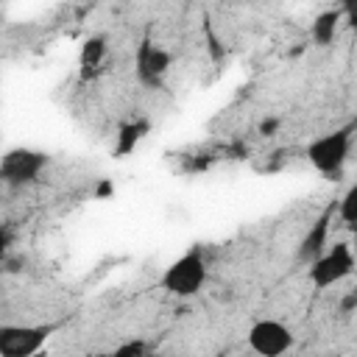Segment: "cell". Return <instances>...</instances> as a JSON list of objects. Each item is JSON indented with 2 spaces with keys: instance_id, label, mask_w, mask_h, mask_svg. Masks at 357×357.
Listing matches in <instances>:
<instances>
[{
  "instance_id": "cell-11",
  "label": "cell",
  "mask_w": 357,
  "mask_h": 357,
  "mask_svg": "<svg viewBox=\"0 0 357 357\" xmlns=\"http://www.w3.org/2000/svg\"><path fill=\"white\" fill-rule=\"evenodd\" d=\"M337 25H340V11H337V8L321 11V14L312 20V28H310L312 42H315L318 47H329V45L335 42V36H337Z\"/></svg>"
},
{
  "instance_id": "cell-1",
  "label": "cell",
  "mask_w": 357,
  "mask_h": 357,
  "mask_svg": "<svg viewBox=\"0 0 357 357\" xmlns=\"http://www.w3.org/2000/svg\"><path fill=\"white\" fill-rule=\"evenodd\" d=\"M204 282H206V257H204L201 245L187 248L178 259H173L165 268V273L159 279L162 290H167L170 296H178V298L195 296L204 287Z\"/></svg>"
},
{
  "instance_id": "cell-4",
  "label": "cell",
  "mask_w": 357,
  "mask_h": 357,
  "mask_svg": "<svg viewBox=\"0 0 357 357\" xmlns=\"http://www.w3.org/2000/svg\"><path fill=\"white\" fill-rule=\"evenodd\" d=\"M47 153L45 151H33V148H11L6 151L3 162H0V178L8 187H25L31 181L39 178V173L47 167Z\"/></svg>"
},
{
  "instance_id": "cell-6",
  "label": "cell",
  "mask_w": 357,
  "mask_h": 357,
  "mask_svg": "<svg viewBox=\"0 0 357 357\" xmlns=\"http://www.w3.org/2000/svg\"><path fill=\"white\" fill-rule=\"evenodd\" d=\"M248 346L262 354V357H279L284 351H290L293 346V332L273 318H262L248 329Z\"/></svg>"
},
{
  "instance_id": "cell-12",
  "label": "cell",
  "mask_w": 357,
  "mask_h": 357,
  "mask_svg": "<svg viewBox=\"0 0 357 357\" xmlns=\"http://www.w3.org/2000/svg\"><path fill=\"white\" fill-rule=\"evenodd\" d=\"M337 215H340V220L346 226H354L357 223V184H351L343 192V198L337 201Z\"/></svg>"
},
{
  "instance_id": "cell-15",
  "label": "cell",
  "mask_w": 357,
  "mask_h": 357,
  "mask_svg": "<svg viewBox=\"0 0 357 357\" xmlns=\"http://www.w3.org/2000/svg\"><path fill=\"white\" fill-rule=\"evenodd\" d=\"M204 31H206V42H209V50H212V59H223V47L218 45V39H215V33H212V25H209V20H206V25H204Z\"/></svg>"
},
{
  "instance_id": "cell-7",
  "label": "cell",
  "mask_w": 357,
  "mask_h": 357,
  "mask_svg": "<svg viewBox=\"0 0 357 357\" xmlns=\"http://www.w3.org/2000/svg\"><path fill=\"white\" fill-rule=\"evenodd\" d=\"M170 70V53L159 45H153L151 39H142L137 45V53H134V73L139 78V84L145 86H162L165 75Z\"/></svg>"
},
{
  "instance_id": "cell-8",
  "label": "cell",
  "mask_w": 357,
  "mask_h": 357,
  "mask_svg": "<svg viewBox=\"0 0 357 357\" xmlns=\"http://www.w3.org/2000/svg\"><path fill=\"white\" fill-rule=\"evenodd\" d=\"M332 215H335V204H329V206H326V209L312 220V226L304 231V237H301V243H298V248H296V262L310 265L312 259H318V257L326 251Z\"/></svg>"
},
{
  "instance_id": "cell-17",
  "label": "cell",
  "mask_w": 357,
  "mask_h": 357,
  "mask_svg": "<svg viewBox=\"0 0 357 357\" xmlns=\"http://www.w3.org/2000/svg\"><path fill=\"white\" fill-rule=\"evenodd\" d=\"M279 131V117H265L262 123H259V134L262 137H273Z\"/></svg>"
},
{
  "instance_id": "cell-19",
  "label": "cell",
  "mask_w": 357,
  "mask_h": 357,
  "mask_svg": "<svg viewBox=\"0 0 357 357\" xmlns=\"http://www.w3.org/2000/svg\"><path fill=\"white\" fill-rule=\"evenodd\" d=\"M351 231H354V248H357V223L351 226Z\"/></svg>"
},
{
  "instance_id": "cell-10",
  "label": "cell",
  "mask_w": 357,
  "mask_h": 357,
  "mask_svg": "<svg viewBox=\"0 0 357 357\" xmlns=\"http://www.w3.org/2000/svg\"><path fill=\"white\" fill-rule=\"evenodd\" d=\"M148 131H151V123H148L145 117H137V120L120 126V131H117V137H114V156L123 159V156L134 153V148L142 142V137H145Z\"/></svg>"
},
{
  "instance_id": "cell-3",
  "label": "cell",
  "mask_w": 357,
  "mask_h": 357,
  "mask_svg": "<svg viewBox=\"0 0 357 357\" xmlns=\"http://www.w3.org/2000/svg\"><path fill=\"white\" fill-rule=\"evenodd\" d=\"M357 259H354V251L349 243H335L329 245L318 259L310 262V282L315 290H326L337 282H343L346 276H351Z\"/></svg>"
},
{
  "instance_id": "cell-14",
  "label": "cell",
  "mask_w": 357,
  "mask_h": 357,
  "mask_svg": "<svg viewBox=\"0 0 357 357\" xmlns=\"http://www.w3.org/2000/svg\"><path fill=\"white\" fill-rule=\"evenodd\" d=\"M340 14L349 20L351 28H357V0H343L340 3Z\"/></svg>"
},
{
  "instance_id": "cell-13",
  "label": "cell",
  "mask_w": 357,
  "mask_h": 357,
  "mask_svg": "<svg viewBox=\"0 0 357 357\" xmlns=\"http://www.w3.org/2000/svg\"><path fill=\"white\" fill-rule=\"evenodd\" d=\"M145 351H148V343H142V340H128V343H123V346L114 349L117 357H128V354L139 357V354H145Z\"/></svg>"
},
{
  "instance_id": "cell-9",
  "label": "cell",
  "mask_w": 357,
  "mask_h": 357,
  "mask_svg": "<svg viewBox=\"0 0 357 357\" xmlns=\"http://www.w3.org/2000/svg\"><path fill=\"white\" fill-rule=\"evenodd\" d=\"M106 36H89L84 45H81V56H78V64H81V78H95L106 61Z\"/></svg>"
},
{
  "instance_id": "cell-2",
  "label": "cell",
  "mask_w": 357,
  "mask_h": 357,
  "mask_svg": "<svg viewBox=\"0 0 357 357\" xmlns=\"http://www.w3.org/2000/svg\"><path fill=\"white\" fill-rule=\"evenodd\" d=\"M351 126H343V128H335L329 134H321L315 137L310 145H307V162L321 173V176H340L346 159H349V148H351Z\"/></svg>"
},
{
  "instance_id": "cell-5",
  "label": "cell",
  "mask_w": 357,
  "mask_h": 357,
  "mask_svg": "<svg viewBox=\"0 0 357 357\" xmlns=\"http://www.w3.org/2000/svg\"><path fill=\"white\" fill-rule=\"evenodd\" d=\"M59 329V324H36V326H0V357H31L45 340Z\"/></svg>"
},
{
  "instance_id": "cell-16",
  "label": "cell",
  "mask_w": 357,
  "mask_h": 357,
  "mask_svg": "<svg viewBox=\"0 0 357 357\" xmlns=\"http://www.w3.org/2000/svg\"><path fill=\"white\" fill-rule=\"evenodd\" d=\"M354 310H357V287L349 290V293L340 298V312H343V315H349V312H354Z\"/></svg>"
},
{
  "instance_id": "cell-18",
  "label": "cell",
  "mask_w": 357,
  "mask_h": 357,
  "mask_svg": "<svg viewBox=\"0 0 357 357\" xmlns=\"http://www.w3.org/2000/svg\"><path fill=\"white\" fill-rule=\"evenodd\" d=\"M95 195H98V198H109V195H114V184H112V178H100L98 187H95Z\"/></svg>"
}]
</instances>
